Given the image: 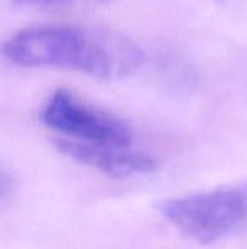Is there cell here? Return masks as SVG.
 Masks as SVG:
<instances>
[{
    "mask_svg": "<svg viewBox=\"0 0 247 249\" xmlns=\"http://www.w3.org/2000/svg\"><path fill=\"white\" fill-rule=\"evenodd\" d=\"M5 59L27 68H66L99 80H122L144 63V53L115 31L46 26L20 31L2 46Z\"/></svg>",
    "mask_w": 247,
    "mask_h": 249,
    "instance_id": "1",
    "label": "cell"
},
{
    "mask_svg": "<svg viewBox=\"0 0 247 249\" xmlns=\"http://www.w3.org/2000/svg\"><path fill=\"white\" fill-rule=\"evenodd\" d=\"M158 210L183 236L200 244L217 243L247 229V181L163 200Z\"/></svg>",
    "mask_w": 247,
    "mask_h": 249,
    "instance_id": "2",
    "label": "cell"
},
{
    "mask_svg": "<svg viewBox=\"0 0 247 249\" xmlns=\"http://www.w3.org/2000/svg\"><path fill=\"white\" fill-rule=\"evenodd\" d=\"M41 119L48 127L75 141L110 146H129L132 142V129L127 122L86 104L68 90H58L46 102Z\"/></svg>",
    "mask_w": 247,
    "mask_h": 249,
    "instance_id": "3",
    "label": "cell"
},
{
    "mask_svg": "<svg viewBox=\"0 0 247 249\" xmlns=\"http://www.w3.org/2000/svg\"><path fill=\"white\" fill-rule=\"evenodd\" d=\"M56 148L71 160L99 170L114 178H129L135 175H148L158 168L152 156L141 151H131L129 146L93 144V142L58 139Z\"/></svg>",
    "mask_w": 247,
    "mask_h": 249,
    "instance_id": "4",
    "label": "cell"
},
{
    "mask_svg": "<svg viewBox=\"0 0 247 249\" xmlns=\"http://www.w3.org/2000/svg\"><path fill=\"white\" fill-rule=\"evenodd\" d=\"M10 2L16 7H27V9H53V7L78 3L83 0H10ZM92 2H112V0H92Z\"/></svg>",
    "mask_w": 247,
    "mask_h": 249,
    "instance_id": "5",
    "label": "cell"
},
{
    "mask_svg": "<svg viewBox=\"0 0 247 249\" xmlns=\"http://www.w3.org/2000/svg\"><path fill=\"white\" fill-rule=\"evenodd\" d=\"M14 190V178L5 168L0 164V203L3 202Z\"/></svg>",
    "mask_w": 247,
    "mask_h": 249,
    "instance_id": "6",
    "label": "cell"
}]
</instances>
